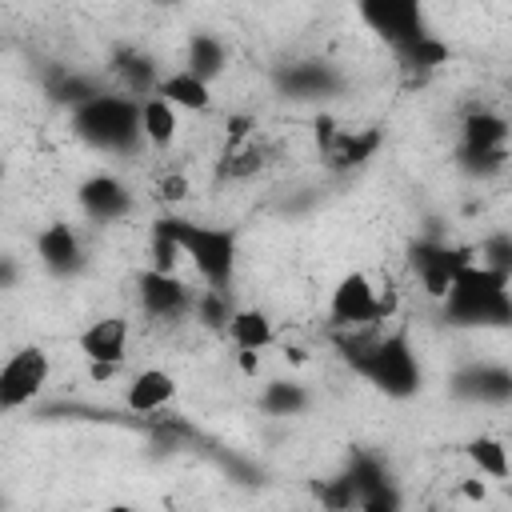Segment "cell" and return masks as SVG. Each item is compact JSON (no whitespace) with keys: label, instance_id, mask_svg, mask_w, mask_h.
Masks as SVG:
<instances>
[{"label":"cell","instance_id":"obj_1","mask_svg":"<svg viewBox=\"0 0 512 512\" xmlns=\"http://www.w3.org/2000/svg\"><path fill=\"white\" fill-rule=\"evenodd\" d=\"M444 316H448V324H460V328H500V324H512L508 276H500V272H492V268L472 260L452 280V288L444 296Z\"/></svg>","mask_w":512,"mask_h":512},{"label":"cell","instance_id":"obj_2","mask_svg":"<svg viewBox=\"0 0 512 512\" xmlns=\"http://www.w3.org/2000/svg\"><path fill=\"white\" fill-rule=\"evenodd\" d=\"M348 360L360 376H368L384 396H412L420 388V364L408 348V336H368V340H344Z\"/></svg>","mask_w":512,"mask_h":512},{"label":"cell","instance_id":"obj_3","mask_svg":"<svg viewBox=\"0 0 512 512\" xmlns=\"http://www.w3.org/2000/svg\"><path fill=\"white\" fill-rule=\"evenodd\" d=\"M72 128L92 148L124 152L140 136V104L132 96H92L72 112Z\"/></svg>","mask_w":512,"mask_h":512},{"label":"cell","instance_id":"obj_4","mask_svg":"<svg viewBox=\"0 0 512 512\" xmlns=\"http://www.w3.org/2000/svg\"><path fill=\"white\" fill-rule=\"evenodd\" d=\"M176 236L184 256L192 260V268L200 272V280L216 292L228 288L232 268H236V236L228 228H212V224H192V220H176Z\"/></svg>","mask_w":512,"mask_h":512},{"label":"cell","instance_id":"obj_5","mask_svg":"<svg viewBox=\"0 0 512 512\" xmlns=\"http://www.w3.org/2000/svg\"><path fill=\"white\" fill-rule=\"evenodd\" d=\"M44 384H48V352L36 348V344L12 352L8 364L0 368V408H4V412H16V408L28 404Z\"/></svg>","mask_w":512,"mask_h":512},{"label":"cell","instance_id":"obj_6","mask_svg":"<svg viewBox=\"0 0 512 512\" xmlns=\"http://www.w3.org/2000/svg\"><path fill=\"white\" fill-rule=\"evenodd\" d=\"M472 260H476V256H472L468 248H448V244H436V240H420V244H412V268H416L424 292L436 296V300L448 296L452 280H456L460 268H468Z\"/></svg>","mask_w":512,"mask_h":512},{"label":"cell","instance_id":"obj_7","mask_svg":"<svg viewBox=\"0 0 512 512\" xmlns=\"http://www.w3.org/2000/svg\"><path fill=\"white\" fill-rule=\"evenodd\" d=\"M360 16L372 24V32H380L396 52L412 48L416 40H424V12L420 4L412 0H376V4H364Z\"/></svg>","mask_w":512,"mask_h":512},{"label":"cell","instance_id":"obj_8","mask_svg":"<svg viewBox=\"0 0 512 512\" xmlns=\"http://www.w3.org/2000/svg\"><path fill=\"white\" fill-rule=\"evenodd\" d=\"M332 324L340 328H368V324H380V312H376V284L368 272H348L336 288H332Z\"/></svg>","mask_w":512,"mask_h":512},{"label":"cell","instance_id":"obj_9","mask_svg":"<svg viewBox=\"0 0 512 512\" xmlns=\"http://www.w3.org/2000/svg\"><path fill=\"white\" fill-rule=\"evenodd\" d=\"M136 284H140V304H144L148 316L168 320V316H184V312L196 304L192 292H188V284L176 280V276H168V272L148 268V272H140Z\"/></svg>","mask_w":512,"mask_h":512},{"label":"cell","instance_id":"obj_10","mask_svg":"<svg viewBox=\"0 0 512 512\" xmlns=\"http://www.w3.org/2000/svg\"><path fill=\"white\" fill-rule=\"evenodd\" d=\"M80 352L88 356V364H124V348H128V320L120 316H100L80 332Z\"/></svg>","mask_w":512,"mask_h":512},{"label":"cell","instance_id":"obj_11","mask_svg":"<svg viewBox=\"0 0 512 512\" xmlns=\"http://www.w3.org/2000/svg\"><path fill=\"white\" fill-rule=\"evenodd\" d=\"M36 256L48 272L56 276H68L84 264V248H80V236L68 228V224H48L40 236H36Z\"/></svg>","mask_w":512,"mask_h":512},{"label":"cell","instance_id":"obj_12","mask_svg":"<svg viewBox=\"0 0 512 512\" xmlns=\"http://www.w3.org/2000/svg\"><path fill=\"white\" fill-rule=\"evenodd\" d=\"M80 208L92 220H120L132 208V196H128V188L116 176L100 172V176H92V180L80 184Z\"/></svg>","mask_w":512,"mask_h":512},{"label":"cell","instance_id":"obj_13","mask_svg":"<svg viewBox=\"0 0 512 512\" xmlns=\"http://www.w3.org/2000/svg\"><path fill=\"white\" fill-rule=\"evenodd\" d=\"M152 96H160V100H164V104H172L176 112H180V108H184V112H204V108L212 104V88H208V80L192 76L188 68L160 76V84H156V92H152Z\"/></svg>","mask_w":512,"mask_h":512},{"label":"cell","instance_id":"obj_14","mask_svg":"<svg viewBox=\"0 0 512 512\" xmlns=\"http://www.w3.org/2000/svg\"><path fill=\"white\" fill-rule=\"evenodd\" d=\"M176 396V380L164 368H144L128 380V408L132 412H160L164 404H172Z\"/></svg>","mask_w":512,"mask_h":512},{"label":"cell","instance_id":"obj_15","mask_svg":"<svg viewBox=\"0 0 512 512\" xmlns=\"http://www.w3.org/2000/svg\"><path fill=\"white\" fill-rule=\"evenodd\" d=\"M508 120L492 108H480V112H468L464 116V148L468 152H504L508 148Z\"/></svg>","mask_w":512,"mask_h":512},{"label":"cell","instance_id":"obj_16","mask_svg":"<svg viewBox=\"0 0 512 512\" xmlns=\"http://www.w3.org/2000/svg\"><path fill=\"white\" fill-rule=\"evenodd\" d=\"M224 328H228V340H232L240 352H264V348L276 340L272 320H268L260 308H240V312H232Z\"/></svg>","mask_w":512,"mask_h":512},{"label":"cell","instance_id":"obj_17","mask_svg":"<svg viewBox=\"0 0 512 512\" xmlns=\"http://www.w3.org/2000/svg\"><path fill=\"white\" fill-rule=\"evenodd\" d=\"M176 128H180V120H176V108L172 104H164L160 96H148L140 104V136L152 148H168L176 140Z\"/></svg>","mask_w":512,"mask_h":512},{"label":"cell","instance_id":"obj_18","mask_svg":"<svg viewBox=\"0 0 512 512\" xmlns=\"http://www.w3.org/2000/svg\"><path fill=\"white\" fill-rule=\"evenodd\" d=\"M456 392L476 396V400H508V396H512V372L492 368V364L468 368V372L456 380Z\"/></svg>","mask_w":512,"mask_h":512},{"label":"cell","instance_id":"obj_19","mask_svg":"<svg viewBox=\"0 0 512 512\" xmlns=\"http://www.w3.org/2000/svg\"><path fill=\"white\" fill-rule=\"evenodd\" d=\"M464 452H468V460H472L484 476H492V480H508V472H512V464H508V448H504L496 436H472V440L464 444Z\"/></svg>","mask_w":512,"mask_h":512},{"label":"cell","instance_id":"obj_20","mask_svg":"<svg viewBox=\"0 0 512 512\" xmlns=\"http://www.w3.org/2000/svg\"><path fill=\"white\" fill-rule=\"evenodd\" d=\"M224 60H228V52H224V44L216 36H208V32L192 36V44H188V72L192 76L212 80L216 72H224Z\"/></svg>","mask_w":512,"mask_h":512},{"label":"cell","instance_id":"obj_21","mask_svg":"<svg viewBox=\"0 0 512 512\" xmlns=\"http://www.w3.org/2000/svg\"><path fill=\"white\" fill-rule=\"evenodd\" d=\"M376 144H380V132H352V136L340 132V140L328 148V164L332 168H356L376 152Z\"/></svg>","mask_w":512,"mask_h":512},{"label":"cell","instance_id":"obj_22","mask_svg":"<svg viewBox=\"0 0 512 512\" xmlns=\"http://www.w3.org/2000/svg\"><path fill=\"white\" fill-rule=\"evenodd\" d=\"M180 256H184V248H180V236H176V216L156 220V228H152V268L176 276Z\"/></svg>","mask_w":512,"mask_h":512},{"label":"cell","instance_id":"obj_23","mask_svg":"<svg viewBox=\"0 0 512 512\" xmlns=\"http://www.w3.org/2000/svg\"><path fill=\"white\" fill-rule=\"evenodd\" d=\"M304 404H308V392L300 384H292V380H276V384L264 388V408L276 412V416H292Z\"/></svg>","mask_w":512,"mask_h":512},{"label":"cell","instance_id":"obj_24","mask_svg":"<svg viewBox=\"0 0 512 512\" xmlns=\"http://www.w3.org/2000/svg\"><path fill=\"white\" fill-rule=\"evenodd\" d=\"M444 56H448V48H444L436 36H424V40H416L412 48L400 52V60H404L408 68H436V64H444Z\"/></svg>","mask_w":512,"mask_h":512},{"label":"cell","instance_id":"obj_25","mask_svg":"<svg viewBox=\"0 0 512 512\" xmlns=\"http://www.w3.org/2000/svg\"><path fill=\"white\" fill-rule=\"evenodd\" d=\"M476 264H484V268L508 276V272H512V236H488V240L480 244V260H476Z\"/></svg>","mask_w":512,"mask_h":512},{"label":"cell","instance_id":"obj_26","mask_svg":"<svg viewBox=\"0 0 512 512\" xmlns=\"http://www.w3.org/2000/svg\"><path fill=\"white\" fill-rule=\"evenodd\" d=\"M256 168H260V148H256V144H236V148H228V164H224L228 176H248V172H256Z\"/></svg>","mask_w":512,"mask_h":512},{"label":"cell","instance_id":"obj_27","mask_svg":"<svg viewBox=\"0 0 512 512\" xmlns=\"http://www.w3.org/2000/svg\"><path fill=\"white\" fill-rule=\"evenodd\" d=\"M196 312H200V320L204 324H212V328H220L228 316H224V292H216V288H208L200 300H196Z\"/></svg>","mask_w":512,"mask_h":512},{"label":"cell","instance_id":"obj_28","mask_svg":"<svg viewBox=\"0 0 512 512\" xmlns=\"http://www.w3.org/2000/svg\"><path fill=\"white\" fill-rule=\"evenodd\" d=\"M460 164L468 172H496L504 164V152H468V148H460Z\"/></svg>","mask_w":512,"mask_h":512},{"label":"cell","instance_id":"obj_29","mask_svg":"<svg viewBox=\"0 0 512 512\" xmlns=\"http://www.w3.org/2000/svg\"><path fill=\"white\" fill-rule=\"evenodd\" d=\"M356 512H400V496H396V488L388 484V488H380V492L364 496Z\"/></svg>","mask_w":512,"mask_h":512},{"label":"cell","instance_id":"obj_30","mask_svg":"<svg viewBox=\"0 0 512 512\" xmlns=\"http://www.w3.org/2000/svg\"><path fill=\"white\" fill-rule=\"evenodd\" d=\"M156 192H160V200H168V204H180V200L188 196V180H184L180 172H172V176H160Z\"/></svg>","mask_w":512,"mask_h":512},{"label":"cell","instance_id":"obj_31","mask_svg":"<svg viewBox=\"0 0 512 512\" xmlns=\"http://www.w3.org/2000/svg\"><path fill=\"white\" fill-rule=\"evenodd\" d=\"M460 492H464L468 500H484V496H488V488H484V480H464V484H460Z\"/></svg>","mask_w":512,"mask_h":512},{"label":"cell","instance_id":"obj_32","mask_svg":"<svg viewBox=\"0 0 512 512\" xmlns=\"http://www.w3.org/2000/svg\"><path fill=\"white\" fill-rule=\"evenodd\" d=\"M240 368H244L248 376H256V372H260V352H240Z\"/></svg>","mask_w":512,"mask_h":512},{"label":"cell","instance_id":"obj_33","mask_svg":"<svg viewBox=\"0 0 512 512\" xmlns=\"http://www.w3.org/2000/svg\"><path fill=\"white\" fill-rule=\"evenodd\" d=\"M104 512H136V508H132V504H108Z\"/></svg>","mask_w":512,"mask_h":512},{"label":"cell","instance_id":"obj_34","mask_svg":"<svg viewBox=\"0 0 512 512\" xmlns=\"http://www.w3.org/2000/svg\"><path fill=\"white\" fill-rule=\"evenodd\" d=\"M432 512H448V508H432Z\"/></svg>","mask_w":512,"mask_h":512}]
</instances>
